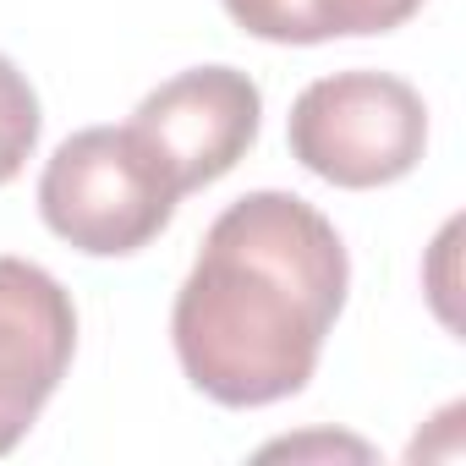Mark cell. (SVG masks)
Segmentation results:
<instances>
[{"mask_svg": "<svg viewBox=\"0 0 466 466\" xmlns=\"http://www.w3.org/2000/svg\"><path fill=\"white\" fill-rule=\"evenodd\" d=\"M346 291L340 230L297 192H248L208 225L176 291L181 373L219 406H275L313 379Z\"/></svg>", "mask_w": 466, "mask_h": 466, "instance_id": "cell-1", "label": "cell"}, {"mask_svg": "<svg viewBox=\"0 0 466 466\" xmlns=\"http://www.w3.org/2000/svg\"><path fill=\"white\" fill-rule=\"evenodd\" d=\"M176 203L181 187L170 181V170L137 137L132 121L72 132L39 176L45 225L88 258L143 253L170 225Z\"/></svg>", "mask_w": 466, "mask_h": 466, "instance_id": "cell-2", "label": "cell"}, {"mask_svg": "<svg viewBox=\"0 0 466 466\" xmlns=\"http://www.w3.org/2000/svg\"><path fill=\"white\" fill-rule=\"evenodd\" d=\"M291 159L329 187L368 192L417 170L428 148V105L406 77L390 72H335L297 94Z\"/></svg>", "mask_w": 466, "mask_h": 466, "instance_id": "cell-3", "label": "cell"}, {"mask_svg": "<svg viewBox=\"0 0 466 466\" xmlns=\"http://www.w3.org/2000/svg\"><path fill=\"white\" fill-rule=\"evenodd\" d=\"M258 121H264V94L237 66L176 72L132 110L137 137L159 154L181 198L237 170V159L258 143Z\"/></svg>", "mask_w": 466, "mask_h": 466, "instance_id": "cell-4", "label": "cell"}, {"mask_svg": "<svg viewBox=\"0 0 466 466\" xmlns=\"http://www.w3.org/2000/svg\"><path fill=\"white\" fill-rule=\"evenodd\" d=\"M72 351V291L28 258H0V455L28 439V428L61 390Z\"/></svg>", "mask_w": 466, "mask_h": 466, "instance_id": "cell-5", "label": "cell"}, {"mask_svg": "<svg viewBox=\"0 0 466 466\" xmlns=\"http://www.w3.org/2000/svg\"><path fill=\"white\" fill-rule=\"evenodd\" d=\"M230 23L269 45H329L390 34L422 12V0H225Z\"/></svg>", "mask_w": 466, "mask_h": 466, "instance_id": "cell-6", "label": "cell"}, {"mask_svg": "<svg viewBox=\"0 0 466 466\" xmlns=\"http://www.w3.org/2000/svg\"><path fill=\"white\" fill-rule=\"evenodd\" d=\"M39 127H45V116H39V94H34V83H28L6 56H0V187L17 181L23 165L34 159V148H39Z\"/></svg>", "mask_w": 466, "mask_h": 466, "instance_id": "cell-7", "label": "cell"}]
</instances>
